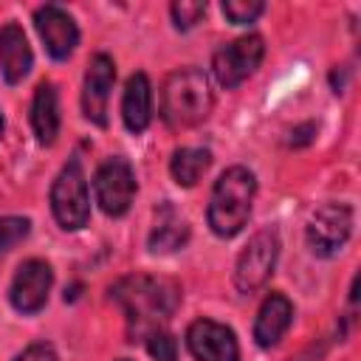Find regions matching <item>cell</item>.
<instances>
[{"instance_id": "1", "label": "cell", "mask_w": 361, "mask_h": 361, "mask_svg": "<svg viewBox=\"0 0 361 361\" xmlns=\"http://www.w3.org/2000/svg\"><path fill=\"white\" fill-rule=\"evenodd\" d=\"M110 296L121 305L127 316L130 341H135V336H149L152 330H161V324L169 322L180 305V288L172 279L147 274L121 276L110 288Z\"/></svg>"}, {"instance_id": "2", "label": "cell", "mask_w": 361, "mask_h": 361, "mask_svg": "<svg viewBox=\"0 0 361 361\" xmlns=\"http://www.w3.org/2000/svg\"><path fill=\"white\" fill-rule=\"evenodd\" d=\"M214 96L200 68H178L161 87V118L172 130H186L209 118Z\"/></svg>"}, {"instance_id": "3", "label": "cell", "mask_w": 361, "mask_h": 361, "mask_svg": "<svg viewBox=\"0 0 361 361\" xmlns=\"http://www.w3.org/2000/svg\"><path fill=\"white\" fill-rule=\"evenodd\" d=\"M254 195H257L254 172L245 166H228L214 180V189L209 197V212H206L209 228L223 240L240 234L243 226L248 223Z\"/></svg>"}, {"instance_id": "4", "label": "cell", "mask_w": 361, "mask_h": 361, "mask_svg": "<svg viewBox=\"0 0 361 361\" xmlns=\"http://www.w3.org/2000/svg\"><path fill=\"white\" fill-rule=\"evenodd\" d=\"M51 212L56 217V223L68 231H76L82 226H87L90 220V192H87V178L85 169L79 164V158H71L54 186H51Z\"/></svg>"}, {"instance_id": "5", "label": "cell", "mask_w": 361, "mask_h": 361, "mask_svg": "<svg viewBox=\"0 0 361 361\" xmlns=\"http://www.w3.org/2000/svg\"><path fill=\"white\" fill-rule=\"evenodd\" d=\"M276 257H279V234H276V228H259L245 243V248L237 257V265H234V288L240 293H245V296L248 293H257L268 282V276L274 274Z\"/></svg>"}, {"instance_id": "6", "label": "cell", "mask_w": 361, "mask_h": 361, "mask_svg": "<svg viewBox=\"0 0 361 361\" xmlns=\"http://www.w3.org/2000/svg\"><path fill=\"white\" fill-rule=\"evenodd\" d=\"M262 56H265V39L259 34H243L234 42L214 51L212 73H214L220 87L234 90L259 68Z\"/></svg>"}, {"instance_id": "7", "label": "cell", "mask_w": 361, "mask_h": 361, "mask_svg": "<svg viewBox=\"0 0 361 361\" xmlns=\"http://www.w3.org/2000/svg\"><path fill=\"white\" fill-rule=\"evenodd\" d=\"M135 172L130 166L127 158L113 155L107 158L96 175H93V192H96V203L107 217H121L130 212L133 197H135Z\"/></svg>"}, {"instance_id": "8", "label": "cell", "mask_w": 361, "mask_h": 361, "mask_svg": "<svg viewBox=\"0 0 361 361\" xmlns=\"http://www.w3.org/2000/svg\"><path fill=\"white\" fill-rule=\"evenodd\" d=\"M353 234V206L347 203H322L307 220V245L316 257H333Z\"/></svg>"}, {"instance_id": "9", "label": "cell", "mask_w": 361, "mask_h": 361, "mask_svg": "<svg viewBox=\"0 0 361 361\" xmlns=\"http://www.w3.org/2000/svg\"><path fill=\"white\" fill-rule=\"evenodd\" d=\"M51 285H54V271L45 259H25L14 279H11V288H8V302L17 313H37L45 307L48 302V293H51Z\"/></svg>"}, {"instance_id": "10", "label": "cell", "mask_w": 361, "mask_h": 361, "mask_svg": "<svg viewBox=\"0 0 361 361\" xmlns=\"http://www.w3.org/2000/svg\"><path fill=\"white\" fill-rule=\"evenodd\" d=\"M116 82V62L107 54H93L82 85V113L96 127H107V102Z\"/></svg>"}, {"instance_id": "11", "label": "cell", "mask_w": 361, "mask_h": 361, "mask_svg": "<svg viewBox=\"0 0 361 361\" xmlns=\"http://www.w3.org/2000/svg\"><path fill=\"white\" fill-rule=\"evenodd\" d=\"M186 347L197 361H240V344L231 327L197 319L186 330Z\"/></svg>"}, {"instance_id": "12", "label": "cell", "mask_w": 361, "mask_h": 361, "mask_svg": "<svg viewBox=\"0 0 361 361\" xmlns=\"http://www.w3.org/2000/svg\"><path fill=\"white\" fill-rule=\"evenodd\" d=\"M34 25L39 39L45 42V51L54 59H68L73 54V48L79 45V28L73 23V17L56 6V3H45L34 11Z\"/></svg>"}, {"instance_id": "13", "label": "cell", "mask_w": 361, "mask_h": 361, "mask_svg": "<svg viewBox=\"0 0 361 361\" xmlns=\"http://www.w3.org/2000/svg\"><path fill=\"white\" fill-rule=\"evenodd\" d=\"M192 237V228H189V220L169 203L164 200L158 209H155V223H152V231L147 237V245L152 254H172L178 248H183Z\"/></svg>"}, {"instance_id": "14", "label": "cell", "mask_w": 361, "mask_h": 361, "mask_svg": "<svg viewBox=\"0 0 361 361\" xmlns=\"http://www.w3.org/2000/svg\"><path fill=\"white\" fill-rule=\"evenodd\" d=\"M293 322V305L285 293H268L265 302L259 305L257 310V322H254V341L268 350V347H276L279 338L288 333Z\"/></svg>"}, {"instance_id": "15", "label": "cell", "mask_w": 361, "mask_h": 361, "mask_svg": "<svg viewBox=\"0 0 361 361\" xmlns=\"http://www.w3.org/2000/svg\"><path fill=\"white\" fill-rule=\"evenodd\" d=\"M34 65V54L31 45L23 34V28L17 23H6L0 28V73L8 85H17L28 76Z\"/></svg>"}, {"instance_id": "16", "label": "cell", "mask_w": 361, "mask_h": 361, "mask_svg": "<svg viewBox=\"0 0 361 361\" xmlns=\"http://www.w3.org/2000/svg\"><path fill=\"white\" fill-rule=\"evenodd\" d=\"M121 118L130 133H144L152 121V87L147 73H133L121 96Z\"/></svg>"}, {"instance_id": "17", "label": "cell", "mask_w": 361, "mask_h": 361, "mask_svg": "<svg viewBox=\"0 0 361 361\" xmlns=\"http://www.w3.org/2000/svg\"><path fill=\"white\" fill-rule=\"evenodd\" d=\"M59 96L54 82H39L31 102V127L42 147H51L59 135Z\"/></svg>"}, {"instance_id": "18", "label": "cell", "mask_w": 361, "mask_h": 361, "mask_svg": "<svg viewBox=\"0 0 361 361\" xmlns=\"http://www.w3.org/2000/svg\"><path fill=\"white\" fill-rule=\"evenodd\" d=\"M209 166H212V152L206 147H180L172 152L169 161V172L178 186H195Z\"/></svg>"}, {"instance_id": "19", "label": "cell", "mask_w": 361, "mask_h": 361, "mask_svg": "<svg viewBox=\"0 0 361 361\" xmlns=\"http://www.w3.org/2000/svg\"><path fill=\"white\" fill-rule=\"evenodd\" d=\"M169 14H172V23H175L178 31H189V28H195L203 20L206 3H200V0H180V3L169 6Z\"/></svg>"}, {"instance_id": "20", "label": "cell", "mask_w": 361, "mask_h": 361, "mask_svg": "<svg viewBox=\"0 0 361 361\" xmlns=\"http://www.w3.org/2000/svg\"><path fill=\"white\" fill-rule=\"evenodd\" d=\"M31 231L28 217H0V257L11 251L17 243H23Z\"/></svg>"}, {"instance_id": "21", "label": "cell", "mask_w": 361, "mask_h": 361, "mask_svg": "<svg viewBox=\"0 0 361 361\" xmlns=\"http://www.w3.org/2000/svg\"><path fill=\"white\" fill-rule=\"evenodd\" d=\"M262 11H265V3H259V0H226V3H223V14H226V20L234 23V25L254 23Z\"/></svg>"}, {"instance_id": "22", "label": "cell", "mask_w": 361, "mask_h": 361, "mask_svg": "<svg viewBox=\"0 0 361 361\" xmlns=\"http://www.w3.org/2000/svg\"><path fill=\"white\" fill-rule=\"evenodd\" d=\"M147 353L152 361H178V341L166 330H152L147 336Z\"/></svg>"}, {"instance_id": "23", "label": "cell", "mask_w": 361, "mask_h": 361, "mask_svg": "<svg viewBox=\"0 0 361 361\" xmlns=\"http://www.w3.org/2000/svg\"><path fill=\"white\" fill-rule=\"evenodd\" d=\"M14 361H59V358H56V350H54L48 341H34V344H28Z\"/></svg>"}, {"instance_id": "24", "label": "cell", "mask_w": 361, "mask_h": 361, "mask_svg": "<svg viewBox=\"0 0 361 361\" xmlns=\"http://www.w3.org/2000/svg\"><path fill=\"white\" fill-rule=\"evenodd\" d=\"M313 135H316V124H313V121H305V124L293 127V133H290V147H305V144L313 141Z\"/></svg>"}, {"instance_id": "25", "label": "cell", "mask_w": 361, "mask_h": 361, "mask_svg": "<svg viewBox=\"0 0 361 361\" xmlns=\"http://www.w3.org/2000/svg\"><path fill=\"white\" fill-rule=\"evenodd\" d=\"M3 130H6V124H3V116H0V138H3Z\"/></svg>"}, {"instance_id": "26", "label": "cell", "mask_w": 361, "mask_h": 361, "mask_svg": "<svg viewBox=\"0 0 361 361\" xmlns=\"http://www.w3.org/2000/svg\"><path fill=\"white\" fill-rule=\"evenodd\" d=\"M118 361H130V358H118Z\"/></svg>"}]
</instances>
